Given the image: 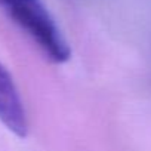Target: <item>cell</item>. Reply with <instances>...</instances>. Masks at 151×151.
Instances as JSON below:
<instances>
[{"instance_id": "obj_1", "label": "cell", "mask_w": 151, "mask_h": 151, "mask_svg": "<svg viewBox=\"0 0 151 151\" xmlns=\"http://www.w3.org/2000/svg\"><path fill=\"white\" fill-rule=\"evenodd\" d=\"M0 11L36 43L50 62L64 64L70 59V45L43 0H0Z\"/></svg>"}, {"instance_id": "obj_2", "label": "cell", "mask_w": 151, "mask_h": 151, "mask_svg": "<svg viewBox=\"0 0 151 151\" xmlns=\"http://www.w3.org/2000/svg\"><path fill=\"white\" fill-rule=\"evenodd\" d=\"M0 122L14 135L24 138L28 132L27 111L14 77L0 64Z\"/></svg>"}]
</instances>
